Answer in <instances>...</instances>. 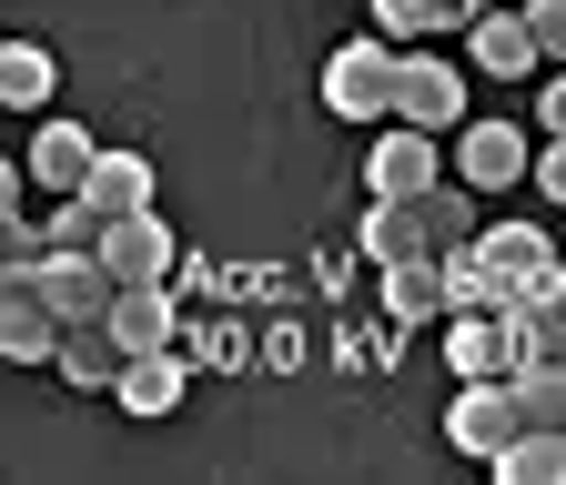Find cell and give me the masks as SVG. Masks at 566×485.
<instances>
[{
    "instance_id": "1",
    "label": "cell",
    "mask_w": 566,
    "mask_h": 485,
    "mask_svg": "<svg viewBox=\"0 0 566 485\" xmlns=\"http://www.w3.org/2000/svg\"><path fill=\"white\" fill-rule=\"evenodd\" d=\"M516 435H526V394H516V375H465L455 404H446V445L475 455V465H495Z\"/></svg>"
},
{
    "instance_id": "2",
    "label": "cell",
    "mask_w": 566,
    "mask_h": 485,
    "mask_svg": "<svg viewBox=\"0 0 566 485\" xmlns=\"http://www.w3.org/2000/svg\"><path fill=\"white\" fill-rule=\"evenodd\" d=\"M324 112L334 122H395V41L365 31L324 61Z\"/></svg>"
},
{
    "instance_id": "3",
    "label": "cell",
    "mask_w": 566,
    "mask_h": 485,
    "mask_svg": "<svg viewBox=\"0 0 566 485\" xmlns=\"http://www.w3.org/2000/svg\"><path fill=\"white\" fill-rule=\"evenodd\" d=\"M395 122H424V131H465V122H475V112H465V72H455L436 41L395 51Z\"/></svg>"
},
{
    "instance_id": "4",
    "label": "cell",
    "mask_w": 566,
    "mask_h": 485,
    "mask_svg": "<svg viewBox=\"0 0 566 485\" xmlns=\"http://www.w3.org/2000/svg\"><path fill=\"white\" fill-rule=\"evenodd\" d=\"M436 182H446V131H424V122H385V131H375V152H365V192L424 202Z\"/></svg>"
},
{
    "instance_id": "5",
    "label": "cell",
    "mask_w": 566,
    "mask_h": 485,
    "mask_svg": "<svg viewBox=\"0 0 566 485\" xmlns=\"http://www.w3.org/2000/svg\"><path fill=\"white\" fill-rule=\"evenodd\" d=\"M465 61H475L485 82H526V72H546V41H536L526 11H506V0H495V11L465 21Z\"/></svg>"
},
{
    "instance_id": "6",
    "label": "cell",
    "mask_w": 566,
    "mask_h": 485,
    "mask_svg": "<svg viewBox=\"0 0 566 485\" xmlns=\"http://www.w3.org/2000/svg\"><path fill=\"white\" fill-rule=\"evenodd\" d=\"M31 294H41L61 324H102L122 284H112V263H102V253H51V263L31 273Z\"/></svg>"
},
{
    "instance_id": "7",
    "label": "cell",
    "mask_w": 566,
    "mask_h": 485,
    "mask_svg": "<svg viewBox=\"0 0 566 485\" xmlns=\"http://www.w3.org/2000/svg\"><path fill=\"white\" fill-rule=\"evenodd\" d=\"M455 172L475 182V192H506V182H536V143L516 122H465L455 131Z\"/></svg>"
},
{
    "instance_id": "8",
    "label": "cell",
    "mask_w": 566,
    "mask_h": 485,
    "mask_svg": "<svg viewBox=\"0 0 566 485\" xmlns=\"http://www.w3.org/2000/svg\"><path fill=\"white\" fill-rule=\"evenodd\" d=\"M102 263H112V284H172L182 243H172V223H163V213H122V223L102 233Z\"/></svg>"
},
{
    "instance_id": "9",
    "label": "cell",
    "mask_w": 566,
    "mask_h": 485,
    "mask_svg": "<svg viewBox=\"0 0 566 485\" xmlns=\"http://www.w3.org/2000/svg\"><path fill=\"white\" fill-rule=\"evenodd\" d=\"M182 314H192V304H182L172 284H122L102 324L122 334V355H163V344H182Z\"/></svg>"
},
{
    "instance_id": "10",
    "label": "cell",
    "mask_w": 566,
    "mask_h": 485,
    "mask_svg": "<svg viewBox=\"0 0 566 485\" xmlns=\"http://www.w3.org/2000/svg\"><path fill=\"white\" fill-rule=\"evenodd\" d=\"M182 355L202 375H253L263 365V324H243V314H182Z\"/></svg>"
},
{
    "instance_id": "11",
    "label": "cell",
    "mask_w": 566,
    "mask_h": 485,
    "mask_svg": "<svg viewBox=\"0 0 566 485\" xmlns=\"http://www.w3.org/2000/svg\"><path fill=\"white\" fill-rule=\"evenodd\" d=\"M475 243H485V263L506 273L516 294H556V263H566V253H556V243H546L536 223H485Z\"/></svg>"
},
{
    "instance_id": "12",
    "label": "cell",
    "mask_w": 566,
    "mask_h": 485,
    "mask_svg": "<svg viewBox=\"0 0 566 485\" xmlns=\"http://www.w3.org/2000/svg\"><path fill=\"white\" fill-rule=\"evenodd\" d=\"M385 314H405V324H446V314H455V294H446V253H436V243L405 253V263H385Z\"/></svg>"
},
{
    "instance_id": "13",
    "label": "cell",
    "mask_w": 566,
    "mask_h": 485,
    "mask_svg": "<svg viewBox=\"0 0 566 485\" xmlns=\"http://www.w3.org/2000/svg\"><path fill=\"white\" fill-rule=\"evenodd\" d=\"M192 375H202V365H192V355H182V344H163V355H132V365H122V384H112V394H122V414H172V404H182V384H192Z\"/></svg>"
},
{
    "instance_id": "14",
    "label": "cell",
    "mask_w": 566,
    "mask_h": 485,
    "mask_svg": "<svg viewBox=\"0 0 566 485\" xmlns=\"http://www.w3.org/2000/svg\"><path fill=\"white\" fill-rule=\"evenodd\" d=\"M446 365H455V384H465V375H516L506 314H446Z\"/></svg>"
},
{
    "instance_id": "15",
    "label": "cell",
    "mask_w": 566,
    "mask_h": 485,
    "mask_svg": "<svg viewBox=\"0 0 566 485\" xmlns=\"http://www.w3.org/2000/svg\"><path fill=\"white\" fill-rule=\"evenodd\" d=\"M61 314L31 294V284H11V304H0V355H11V365H61Z\"/></svg>"
},
{
    "instance_id": "16",
    "label": "cell",
    "mask_w": 566,
    "mask_h": 485,
    "mask_svg": "<svg viewBox=\"0 0 566 485\" xmlns=\"http://www.w3.org/2000/svg\"><path fill=\"white\" fill-rule=\"evenodd\" d=\"M122 365H132V355H122V334H112V324H71L51 375H61V384H82V394H112V384H122Z\"/></svg>"
},
{
    "instance_id": "17",
    "label": "cell",
    "mask_w": 566,
    "mask_h": 485,
    "mask_svg": "<svg viewBox=\"0 0 566 485\" xmlns=\"http://www.w3.org/2000/svg\"><path fill=\"white\" fill-rule=\"evenodd\" d=\"M365 21H375L395 51H415V41H446V31H465L475 11H465V0H365Z\"/></svg>"
},
{
    "instance_id": "18",
    "label": "cell",
    "mask_w": 566,
    "mask_h": 485,
    "mask_svg": "<svg viewBox=\"0 0 566 485\" xmlns=\"http://www.w3.org/2000/svg\"><path fill=\"white\" fill-rule=\"evenodd\" d=\"M92 162H102V143H92L82 122H41V143H31L41 192H82V182H92Z\"/></svg>"
},
{
    "instance_id": "19",
    "label": "cell",
    "mask_w": 566,
    "mask_h": 485,
    "mask_svg": "<svg viewBox=\"0 0 566 485\" xmlns=\"http://www.w3.org/2000/svg\"><path fill=\"white\" fill-rule=\"evenodd\" d=\"M436 233H424V213L415 202H395V192H365V263L385 273V263H405V253H424Z\"/></svg>"
},
{
    "instance_id": "20",
    "label": "cell",
    "mask_w": 566,
    "mask_h": 485,
    "mask_svg": "<svg viewBox=\"0 0 566 485\" xmlns=\"http://www.w3.org/2000/svg\"><path fill=\"white\" fill-rule=\"evenodd\" d=\"M506 334H516V365H566V294H516Z\"/></svg>"
},
{
    "instance_id": "21",
    "label": "cell",
    "mask_w": 566,
    "mask_h": 485,
    "mask_svg": "<svg viewBox=\"0 0 566 485\" xmlns=\"http://www.w3.org/2000/svg\"><path fill=\"white\" fill-rule=\"evenodd\" d=\"M82 192L102 202V213H112V223H122V213H153V162H142V152H102Z\"/></svg>"
},
{
    "instance_id": "22",
    "label": "cell",
    "mask_w": 566,
    "mask_h": 485,
    "mask_svg": "<svg viewBox=\"0 0 566 485\" xmlns=\"http://www.w3.org/2000/svg\"><path fill=\"white\" fill-rule=\"evenodd\" d=\"M51 92H61V61L41 41H11V51H0V102H11V112H41Z\"/></svg>"
},
{
    "instance_id": "23",
    "label": "cell",
    "mask_w": 566,
    "mask_h": 485,
    "mask_svg": "<svg viewBox=\"0 0 566 485\" xmlns=\"http://www.w3.org/2000/svg\"><path fill=\"white\" fill-rule=\"evenodd\" d=\"M506 485H566V425H526L506 455H495Z\"/></svg>"
},
{
    "instance_id": "24",
    "label": "cell",
    "mask_w": 566,
    "mask_h": 485,
    "mask_svg": "<svg viewBox=\"0 0 566 485\" xmlns=\"http://www.w3.org/2000/svg\"><path fill=\"white\" fill-rule=\"evenodd\" d=\"M415 213H424V233H436V253H446V243H475V233H485V223H475V182H465V172H455V182H436V192L415 202Z\"/></svg>"
},
{
    "instance_id": "25",
    "label": "cell",
    "mask_w": 566,
    "mask_h": 485,
    "mask_svg": "<svg viewBox=\"0 0 566 485\" xmlns=\"http://www.w3.org/2000/svg\"><path fill=\"white\" fill-rule=\"evenodd\" d=\"M172 294H182V304L202 314V304H233V294H243V273H223V263H202V253H182V263H172Z\"/></svg>"
},
{
    "instance_id": "26",
    "label": "cell",
    "mask_w": 566,
    "mask_h": 485,
    "mask_svg": "<svg viewBox=\"0 0 566 485\" xmlns=\"http://www.w3.org/2000/svg\"><path fill=\"white\" fill-rule=\"evenodd\" d=\"M263 365H273V375H294V365H304V324H294V314H273V324H263Z\"/></svg>"
},
{
    "instance_id": "27",
    "label": "cell",
    "mask_w": 566,
    "mask_h": 485,
    "mask_svg": "<svg viewBox=\"0 0 566 485\" xmlns=\"http://www.w3.org/2000/svg\"><path fill=\"white\" fill-rule=\"evenodd\" d=\"M536 192L566 202V131H546V143H536Z\"/></svg>"
},
{
    "instance_id": "28",
    "label": "cell",
    "mask_w": 566,
    "mask_h": 485,
    "mask_svg": "<svg viewBox=\"0 0 566 485\" xmlns=\"http://www.w3.org/2000/svg\"><path fill=\"white\" fill-rule=\"evenodd\" d=\"M526 21H536V41H546V61H566V0H526Z\"/></svg>"
},
{
    "instance_id": "29",
    "label": "cell",
    "mask_w": 566,
    "mask_h": 485,
    "mask_svg": "<svg viewBox=\"0 0 566 485\" xmlns=\"http://www.w3.org/2000/svg\"><path fill=\"white\" fill-rule=\"evenodd\" d=\"M536 122L566 131V61H546V92H536Z\"/></svg>"
},
{
    "instance_id": "30",
    "label": "cell",
    "mask_w": 566,
    "mask_h": 485,
    "mask_svg": "<svg viewBox=\"0 0 566 485\" xmlns=\"http://www.w3.org/2000/svg\"><path fill=\"white\" fill-rule=\"evenodd\" d=\"M465 11H495V0H465Z\"/></svg>"
},
{
    "instance_id": "31",
    "label": "cell",
    "mask_w": 566,
    "mask_h": 485,
    "mask_svg": "<svg viewBox=\"0 0 566 485\" xmlns=\"http://www.w3.org/2000/svg\"><path fill=\"white\" fill-rule=\"evenodd\" d=\"M556 294H566V263H556Z\"/></svg>"
},
{
    "instance_id": "32",
    "label": "cell",
    "mask_w": 566,
    "mask_h": 485,
    "mask_svg": "<svg viewBox=\"0 0 566 485\" xmlns=\"http://www.w3.org/2000/svg\"><path fill=\"white\" fill-rule=\"evenodd\" d=\"M354 11H365V0H354Z\"/></svg>"
}]
</instances>
